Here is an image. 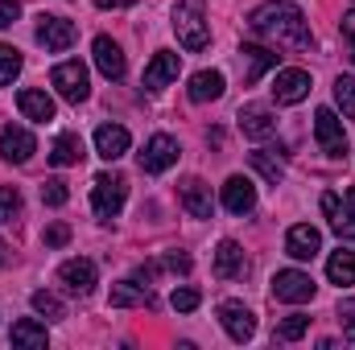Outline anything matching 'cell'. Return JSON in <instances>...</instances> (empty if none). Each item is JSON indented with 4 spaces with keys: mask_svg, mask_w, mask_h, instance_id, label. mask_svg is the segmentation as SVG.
Masks as SVG:
<instances>
[{
    "mask_svg": "<svg viewBox=\"0 0 355 350\" xmlns=\"http://www.w3.org/2000/svg\"><path fill=\"white\" fill-rule=\"evenodd\" d=\"M248 29L257 37H265L268 46L277 50H314V33H310V21L297 4L289 0H268L261 8H252L248 17Z\"/></svg>",
    "mask_w": 355,
    "mask_h": 350,
    "instance_id": "6da1fadb",
    "label": "cell"
},
{
    "mask_svg": "<svg viewBox=\"0 0 355 350\" xmlns=\"http://www.w3.org/2000/svg\"><path fill=\"white\" fill-rule=\"evenodd\" d=\"M170 21H174V33L186 50H207V42H211V21H207L202 0H178V8H174Z\"/></svg>",
    "mask_w": 355,
    "mask_h": 350,
    "instance_id": "7a4b0ae2",
    "label": "cell"
},
{
    "mask_svg": "<svg viewBox=\"0 0 355 350\" xmlns=\"http://www.w3.org/2000/svg\"><path fill=\"white\" fill-rule=\"evenodd\" d=\"M124 202H128V181L120 174H99L95 177V190H91V206H95V214L103 219V223H112L120 210H124Z\"/></svg>",
    "mask_w": 355,
    "mask_h": 350,
    "instance_id": "3957f363",
    "label": "cell"
},
{
    "mask_svg": "<svg viewBox=\"0 0 355 350\" xmlns=\"http://www.w3.org/2000/svg\"><path fill=\"white\" fill-rule=\"evenodd\" d=\"M50 83L58 87V95L67 99V103H83L91 95V79H87V66L83 62H58L54 71H50Z\"/></svg>",
    "mask_w": 355,
    "mask_h": 350,
    "instance_id": "277c9868",
    "label": "cell"
},
{
    "mask_svg": "<svg viewBox=\"0 0 355 350\" xmlns=\"http://www.w3.org/2000/svg\"><path fill=\"white\" fill-rule=\"evenodd\" d=\"M314 140H318V149L327 157H347V128H343V120L331 107H318V116H314Z\"/></svg>",
    "mask_w": 355,
    "mask_h": 350,
    "instance_id": "5b68a950",
    "label": "cell"
},
{
    "mask_svg": "<svg viewBox=\"0 0 355 350\" xmlns=\"http://www.w3.org/2000/svg\"><path fill=\"white\" fill-rule=\"evenodd\" d=\"M37 46H46L50 54L71 50V46H75V21L54 17V12H42V17H37Z\"/></svg>",
    "mask_w": 355,
    "mask_h": 350,
    "instance_id": "8992f818",
    "label": "cell"
},
{
    "mask_svg": "<svg viewBox=\"0 0 355 350\" xmlns=\"http://www.w3.org/2000/svg\"><path fill=\"white\" fill-rule=\"evenodd\" d=\"M272 297L285 301V305H302V301H314V280L310 272H297V268H285L272 276Z\"/></svg>",
    "mask_w": 355,
    "mask_h": 350,
    "instance_id": "52a82bcc",
    "label": "cell"
},
{
    "mask_svg": "<svg viewBox=\"0 0 355 350\" xmlns=\"http://www.w3.org/2000/svg\"><path fill=\"white\" fill-rule=\"evenodd\" d=\"M178 153H182V149H178L174 136H166V132L149 136L145 149H141V174H166V169L178 161Z\"/></svg>",
    "mask_w": 355,
    "mask_h": 350,
    "instance_id": "ba28073f",
    "label": "cell"
},
{
    "mask_svg": "<svg viewBox=\"0 0 355 350\" xmlns=\"http://www.w3.org/2000/svg\"><path fill=\"white\" fill-rule=\"evenodd\" d=\"M219 322H223V330H227L232 342H248L257 334V317H252V309L244 301H223L219 305Z\"/></svg>",
    "mask_w": 355,
    "mask_h": 350,
    "instance_id": "9c48e42d",
    "label": "cell"
},
{
    "mask_svg": "<svg viewBox=\"0 0 355 350\" xmlns=\"http://www.w3.org/2000/svg\"><path fill=\"white\" fill-rule=\"evenodd\" d=\"M33 153H37V140H33V132H25V128H12V124L0 132V157H4L8 165H25Z\"/></svg>",
    "mask_w": 355,
    "mask_h": 350,
    "instance_id": "30bf717a",
    "label": "cell"
},
{
    "mask_svg": "<svg viewBox=\"0 0 355 350\" xmlns=\"http://www.w3.org/2000/svg\"><path fill=\"white\" fill-rule=\"evenodd\" d=\"M91 54H95V66H99V75H103V79H112V83H120V79H124L128 62H124V50H120L112 37H95Z\"/></svg>",
    "mask_w": 355,
    "mask_h": 350,
    "instance_id": "8fae6325",
    "label": "cell"
},
{
    "mask_svg": "<svg viewBox=\"0 0 355 350\" xmlns=\"http://www.w3.org/2000/svg\"><path fill=\"white\" fill-rule=\"evenodd\" d=\"M272 95H277V103H302L306 95H310V75L306 71H297V66H289V71H277V79H272Z\"/></svg>",
    "mask_w": 355,
    "mask_h": 350,
    "instance_id": "7c38bea8",
    "label": "cell"
},
{
    "mask_svg": "<svg viewBox=\"0 0 355 350\" xmlns=\"http://www.w3.org/2000/svg\"><path fill=\"white\" fill-rule=\"evenodd\" d=\"M178 71H182V58H178L174 50H157V54H153V62L145 66V91L170 87V83L178 79Z\"/></svg>",
    "mask_w": 355,
    "mask_h": 350,
    "instance_id": "4fadbf2b",
    "label": "cell"
},
{
    "mask_svg": "<svg viewBox=\"0 0 355 350\" xmlns=\"http://www.w3.org/2000/svg\"><path fill=\"white\" fill-rule=\"evenodd\" d=\"M128 145H132L128 128H120V124H99V128H95V153H99L103 161H120V157L128 153Z\"/></svg>",
    "mask_w": 355,
    "mask_h": 350,
    "instance_id": "5bb4252c",
    "label": "cell"
},
{
    "mask_svg": "<svg viewBox=\"0 0 355 350\" xmlns=\"http://www.w3.org/2000/svg\"><path fill=\"white\" fill-rule=\"evenodd\" d=\"M178 194H182V206H186L190 219H211L215 202H211V185H207L202 177H186Z\"/></svg>",
    "mask_w": 355,
    "mask_h": 350,
    "instance_id": "9a60e30c",
    "label": "cell"
},
{
    "mask_svg": "<svg viewBox=\"0 0 355 350\" xmlns=\"http://www.w3.org/2000/svg\"><path fill=\"white\" fill-rule=\"evenodd\" d=\"M285 252H289L293 260H314V256L322 252V235H318V227H310V223L289 227V235H285Z\"/></svg>",
    "mask_w": 355,
    "mask_h": 350,
    "instance_id": "2e32d148",
    "label": "cell"
},
{
    "mask_svg": "<svg viewBox=\"0 0 355 350\" xmlns=\"http://www.w3.org/2000/svg\"><path fill=\"white\" fill-rule=\"evenodd\" d=\"M223 206H227L232 214H248V210L257 206V185L240 174L227 177V181H223Z\"/></svg>",
    "mask_w": 355,
    "mask_h": 350,
    "instance_id": "e0dca14e",
    "label": "cell"
},
{
    "mask_svg": "<svg viewBox=\"0 0 355 350\" xmlns=\"http://www.w3.org/2000/svg\"><path fill=\"white\" fill-rule=\"evenodd\" d=\"M240 132L248 136V140H265L277 132V120H272V111L261 107V103H248V107H240Z\"/></svg>",
    "mask_w": 355,
    "mask_h": 350,
    "instance_id": "ac0fdd59",
    "label": "cell"
},
{
    "mask_svg": "<svg viewBox=\"0 0 355 350\" xmlns=\"http://www.w3.org/2000/svg\"><path fill=\"white\" fill-rule=\"evenodd\" d=\"M244 272H248V256H244V248H240L236 239H223V243L215 248V276L236 280V276H244Z\"/></svg>",
    "mask_w": 355,
    "mask_h": 350,
    "instance_id": "d6986e66",
    "label": "cell"
},
{
    "mask_svg": "<svg viewBox=\"0 0 355 350\" xmlns=\"http://www.w3.org/2000/svg\"><path fill=\"white\" fill-rule=\"evenodd\" d=\"M58 280H62L75 297H87L91 288H95V264L91 260H67L58 268Z\"/></svg>",
    "mask_w": 355,
    "mask_h": 350,
    "instance_id": "ffe728a7",
    "label": "cell"
},
{
    "mask_svg": "<svg viewBox=\"0 0 355 350\" xmlns=\"http://www.w3.org/2000/svg\"><path fill=\"white\" fill-rule=\"evenodd\" d=\"M17 107H21V116H25V120H33V124L54 120V99H50L46 91H37V87L21 91V95H17Z\"/></svg>",
    "mask_w": 355,
    "mask_h": 350,
    "instance_id": "44dd1931",
    "label": "cell"
},
{
    "mask_svg": "<svg viewBox=\"0 0 355 350\" xmlns=\"http://www.w3.org/2000/svg\"><path fill=\"white\" fill-rule=\"evenodd\" d=\"M277 58H281V54H272V50H265V46H244V50H240V62H244V83H257L265 71H272V66H277Z\"/></svg>",
    "mask_w": 355,
    "mask_h": 350,
    "instance_id": "7402d4cb",
    "label": "cell"
},
{
    "mask_svg": "<svg viewBox=\"0 0 355 350\" xmlns=\"http://www.w3.org/2000/svg\"><path fill=\"white\" fill-rule=\"evenodd\" d=\"M149 301H153V293H149V284H141L137 276L112 284V305H116V309H132V305H149Z\"/></svg>",
    "mask_w": 355,
    "mask_h": 350,
    "instance_id": "603a6c76",
    "label": "cell"
},
{
    "mask_svg": "<svg viewBox=\"0 0 355 350\" xmlns=\"http://www.w3.org/2000/svg\"><path fill=\"white\" fill-rule=\"evenodd\" d=\"M79 161H83V140H79V132H62V136L54 140V149H50V165L67 169V165H79Z\"/></svg>",
    "mask_w": 355,
    "mask_h": 350,
    "instance_id": "cb8c5ba5",
    "label": "cell"
},
{
    "mask_svg": "<svg viewBox=\"0 0 355 350\" xmlns=\"http://www.w3.org/2000/svg\"><path fill=\"white\" fill-rule=\"evenodd\" d=\"M190 99L194 103H211V99H219L223 95V75L219 71H198V75H190Z\"/></svg>",
    "mask_w": 355,
    "mask_h": 350,
    "instance_id": "d4e9b609",
    "label": "cell"
},
{
    "mask_svg": "<svg viewBox=\"0 0 355 350\" xmlns=\"http://www.w3.org/2000/svg\"><path fill=\"white\" fill-rule=\"evenodd\" d=\"M327 276H331V284H339V288H347L355 284V252H331V260H327Z\"/></svg>",
    "mask_w": 355,
    "mask_h": 350,
    "instance_id": "484cf974",
    "label": "cell"
},
{
    "mask_svg": "<svg viewBox=\"0 0 355 350\" xmlns=\"http://www.w3.org/2000/svg\"><path fill=\"white\" fill-rule=\"evenodd\" d=\"M46 326L42 322H33V317H25V322H17L12 326V347H46Z\"/></svg>",
    "mask_w": 355,
    "mask_h": 350,
    "instance_id": "4316f807",
    "label": "cell"
},
{
    "mask_svg": "<svg viewBox=\"0 0 355 350\" xmlns=\"http://www.w3.org/2000/svg\"><path fill=\"white\" fill-rule=\"evenodd\" d=\"M252 169L265 177L268 185H281V177H285V165H281V157H272V149H257L252 153Z\"/></svg>",
    "mask_w": 355,
    "mask_h": 350,
    "instance_id": "83f0119b",
    "label": "cell"
},
{
    "mask_svg": "<svg viewBox=\"0 0 355 350\" xmlns=\"http://www.w3.org/2000/svg\"><path fill=\"white\" fill-rule=\"evenodd\" d=\"M33 309H37L42 317H50V322H58V317H67V309H62V301H58L54 293H46V288H37V293H33Z\"/></svg>",
    "mask_w": 355,
    "mask_h": 350,
    "instance_id": "f1b7e54d",
    "label": "cell"
},
{
    "mask_svg": "<svg viewBox=\"0 0 355 350\" xmlns=\"http://www.w3.org/2000/svg\"><path fill=\"white\" fill-rule=\"evenodd\" d=\"M335 103H339V111L347 116V120H355V79H335Z\"/></svg>",
    "mask_w": 355,
    "mask_h": 350,
    "instance_id": "f546056e",
    "label": "cell"
},
{
    "mask_svg": "<svg viewBox=\"0 0 355 350\" xmlns=\"http://www.w3.org/2000/svg\"><path fill=\"white\" fill-rule=\"evenodd\" d=\"M306 330H310V317H302V313H289V317L277 326V338H281V342H297Z\"/></svg>",
    "mask_w": 355,
    "mask_h": 350,
    "instance_id": "4dcf8cb0",
    "label": "cell"
},
{
    "mask_svg": "<svg viewBox=\"0 0 355 350\" xmlns=\"http://www.w3.org/2000/svg\"><path fill=\"white\" fill-rule=\"evenodd\" d=\"M21 75V54L12 46H0V87H8Z\"/></svg>",
    "mask_w": 355,
    "mask_h": 350,
    "instance_id": "1f68e13d",
    "label": "cell"
},
{
    "mask_svg": "<svg viewBox=\"0 0 355 350\" xmlns=\"http://www.w3.org/2000/svg\"><path fill=\"white\" fill-rule=\"evenodd\" d=\"M67 198H71V190H67V181H62V177L42 181V202H46V206H67Z\"/></svg>",
    "mask_w": 355,
    "mask_h": 350,
    "instance_id": "d6a6232c",
    "label": "cell"
},
{
    "mask_svg": "<svg viewBox=\"0 0 355 350\" xmlns=\"http://www.w3.org/2000/svg\"><path fill=\"white\" fill-rule=\"evenodd\" d=\"M21 214V194L12 185H0V223H12Z\"/></svg>",
    "mask_w": 355,
    "mask_h": 350,
    "instance_id": "836d02e7",
    "label": "cell"
},
{
    "mask_svg": "<svg viewBox=\"0 0 355 350\" xmlns=\"http://www.w3.org/2000/svg\"><path fill=\"white\" fill-rule=\"evenodd\" d=\"M198 288H174V297H170V305H174L178 313H194L198 309Z\"/></svg>",
    "mask_w": 355,
    "mask_h": 350,
    "instance_id": "e575fe53",
    "label": "cell"
},
{
    "mask_svg": "<svg viewBox=\"0 0 355 350\" xmlns=\"http://www.w3.org/2000/svg\"><path fill=\"white\" fill-rule=\"evenodd\" d=\"M157 264V272H190V256L186 252H170V256H162Z\"/></svg>",
    "mask_w": 355,
    "mask_h": 350,
    "instance_id": "d590c367",
    "label": "cell"
},
{
    "mask_svg": "<svg viewBox=\"0 0 355 350\" xmlns=\"http://www.w3.org/2000/svg\"><path fill=\"white\" fill-rule=\"evenodd\" d=\"M331 227H335V235H339V239H347V243L355 239V219L347 214V210H339V214H331Z\"/></svg>",
    "mask_w": 355,
    "mask_h": 350,
    "instance_id": "8d00e7d4",
    "label": "cell"
},
{
    "mask_svg": "<svg viewBox=\"0 0 355 350\" xmlns=\"http://www.w3.org/2000/svg\"><path fill=\"white\" fill-rule=\"evenodd\" d=\"M71 239V227L67 223H54V227H46V248H62Z\"/></svg>",
    "mask_w": 355,
    "mask_h": 350,
    "instance_id": "74e56055",
    "label": "cell"
},
{
    "mask_svg": "<svg viewBox=\"0 0 355 350\" xmlns=\"http://www.w3.org/2000/svg\"><path fill=\"white\" fill-rule=\"evenodd\" d=\"M17 17H21V4L17 0H0V29L17 25Z\"/></svg>",
    "mask_w": 355,
    "mask_h": 350,
    "instance_id": "f35d334b",
    "label": "cell"
},
{
    "mask_svg": "<svg viewBox=\"0 0 355 350\" xmlns=\"http://www.w3.org/2000/svg\"><path fill=\"white\" fill-rule=\"evenodd\" d=\"M339 29H343V37H347V50H352V62H355V8L352 12H343Z\"/></svg>",
    "mask_w": 355,
    "mask_h": 350,
    "instance_id": "ab89813d",
    "label": "cell"
},
{
    "mask_svg": "<svg viewBox=\"0 0 355 350\" xmlns=\"http://www.w3.org/2000/svg\"><path fill=\"white\" fill-rule=\"evenodd\" d=\"M339 317H343V334L355 342V301H343V309H339Z\"/></svg>",
    "mask_w": 355,
    "mask_h": 350,
    "instance_id": "60d3db41",
    "label": "cell"
},
{
    "mask_svg": "<svg viewBox=\"0 0 355 350\" xmlns=\"http://www.w3.org/2000/svg\"><path fill=\"white\" fill-rule=\"evenodd\" d=\"M95 4H99V8H132L137 0H95Z\"/></svg>",
    "mask_w": 355,
    "mask_h": 350,
    "instance_id": "b9f144b4",
    "label": "cell"
},
{
    "mask_svg": "<svg viewBox=\"0 0 355 350\" xmlns=\"http://www.w3.org/2000/svg\"><path fill=\"white\" fill-rule=\"evenodd\" d=\"M343 198H347V206L355 210V185H347V194H343Z\"/></svg>",
    "mask_w": 355,
    "mask_h": 350,
    "instance_id": "7bdbcfd3",
    "label": "cell"
},
{
    "mask_svg": "<svg viewBox=\"0 0 355 350\" xmlns=\"http://www.w3.org/2000/svg\"><path fill=\"white\" fill-rule=\"evenodd\" d=\"M4 264H8V252H4V239H0V268H4Z\"/></svg>",
    "mask_w": 355,
    "mask_h": 350,
    "instance_id": "ee69618b",
    "label": "cell"
}]
</instances>
